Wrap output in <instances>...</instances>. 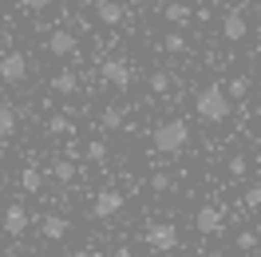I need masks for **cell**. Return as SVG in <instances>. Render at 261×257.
Returning <instances> with one entry per match:
<instances>
[{"label": "cell", "mask_w": 261, "mask_h": 257, "mask_svg": "<svg viewBox=\"0 0 261 257\" xmlns=\"http://www.w3.org/2000/svg\"><path fill=\"white\" fill-rule=\"evenodd\" d=\"M186 143H190V127L182 119H166L154 127V150L159 155H182Z\"/></svg>", "instance_id": "obj_1"}, {"label": "cell", "mask_w": 261, "mask_h": 257, "mask_svg": "<svg viewBox=\"0 0 261 257\" xmlns=\"http://www.w3.org/2000/svg\"><path fill=\"white\" fill-rule=\"evenodd\" d=\"M194 111H198V119H206V123H226L229 119V99L222 95L218 83H210V87L194 99Z\"/></svg>", "instance_id": "obj_2"}, {"label": "cell", "mask_w": 261, "mask_h": 257, "mask_svg": "<svg viewBox=\"0 0 261 257\" xmlns=\"http://www.w3.org/2000/svg\"><path fill=\"white\" fill-rule=\"evenodd\" d=\"M143 241H147L154 253H170V249H178V229L170 222H154L143 229Z\"/></svg>", "instance_id": "obj_3"}, {"label": "cell", "mask_w": 261, "mask_h": 257, "mask_svg": "<svg viewBox=\"0 0 261 257\" xmlns=\"http://www.w3.org/2000/svg\"><path fill=\"white\" fill-rule=\"evenodd\" d=\"M99 75H103V83H111L115 91H127L130 87V64L127 60H103V67H99Z\"/></svg>", "instance_id": "obj_4"}, {"label": "cell", "mask_w": 261, "mask_h": 257, "mask_svg": "<svg viewBox=\"0 0 261 257\" xmlns=\"http://www.w3.org/2000/svg\"><path fill=\"white\" fill-rule=\"evenodd\" d=\"M0 80H4V83H24V80H28V60H24V52L0 56Z\"/></svg>", "instance_id": "obj_5"}, {"label": "cell", "mask_w": 261, "mask_h": 257, "mask_svg": "<svg viewBox=\"0 0 261 257\" xmlns=\"http://www.w3.org/2000/svg\"><path fill=\"white\" fill-rule=\"evenodd\" d=\"M245 4H238V8H229L226 20H222V36H226L229 44H238V40H245Z\"/></svg>", "instance_id": "obj_6"}, {"label": "cell", "mask_w": 261, "mask_h": 257, "mask_svg": "<svg viewBox=\"0 0 261 257\" xmlns=\"http://www.w3.org/2000/svg\"><path fill=\"white\" fill-rule=\"evenodd\" d=\"M119 210H123V194L119 190H99L95 202H91V214H95V218H115Z\"/></svg>", "instance_id": "obj_7"}, {"label": "cell", "mask_w": 261, "mask_h": 257, "mask_svg": "<svg viewBox=\"0 0 261 257\" xmlns=\"http://www.w3.org/2000/svg\"><path fill=\"white\" fill-rule=\"evenodd\" d=\"M194 225H198V234H222V225H226V214L218 206H202L194 214Z\"/></svg>", "instance_id": "obj_8"}, {"label": "cell", "mask_w": 261, "mask_h": 257, "mask_svg": "<svg viewBox=\"0 0 261 257\" xmlns=\"http://www.w3.org/2000/svg\"><path fill=\"white\" fill-rule=\"evenodd\" d=\"M24 229H28V210L20 206V202H12V206L4 210V234H8V238H20Z\"/></svg>", "instance_id": "obj_9"}, {"label": "cell", "mask_w": 261, "mask_h": 257, "mask_svg": "<svg viewBox=\"0 0 261 257\" xmlns=\"http://www.w3.org/2000/svg\"><path fill=\"white\" fill-rule=\"evenodd\" d=\"M48 52L51 56H75V32H64V28L48 32Z\"/></svg>", "instance_id": "obj_10"}, {"label": "cell", "mask_w": 261, "mask_h": 257, "mask_svg": "<svg viewBox=\"0 0 261 257\" xmlns=\"http://www.w3.org/2000/svg\"><path fill=\"white\" fill-rule=\"evenodd\" d=\"M40 234H44L48 241L67 238V218H60V214H44V218H40Z\"/></svg>", "instance_id": "obj_11"}, {"label": "cell", "mask_w": 261, "mask_h": 257, "mask_svg": "<svg viewBox=\"0 0 261 257\" xmlns=\"http://www.w3.org/2000/svg\"><path fill=\"white\" fill-rule=\"evenodd\" d=\"M95 16L103 20V24H123L127 8H123L119 0H95Z\"/></svg>", "instance_id": "obj_12"}, {"label": "cell", "mask_w": 261, "mask_h": 257, "mask_svg": "<svg viewBox=\"0 0 261 257\" xmlns=\"http://www.w3.org/2000/svg\"><path fill=\"white\" fill-rule=\"evenodd\" d=\"M123 123H127V107H123V103H111V107L99 111V127L103 131H119Z\"/></svg>", "instance_id": "obj_13"}, {"label": "cell", "mask_w": 261, "mask_h": 257, "mask_svg": "<svg viewBox=\"0 0 261 257\" xmlns=\"http://www.w3.org/2000/svg\"><path fill=\"white\" fill-rule=\"evenodd\" d=\"M249 91H253V75H233V80L222 87V95L233 103V99H249Z\"/></svg>", "instance_id": "obj_14"}, {"label": "cell", "mask_w": 261, "mask_h": 257, "mask_svg": "<svg viewBox=\"0 0 261 257\" xmlns=\"http://www.w3.org/2000/svg\"><path fill=\"white\" fill-rule=\"evenodd\" d=\"M51 91H60V95H75L80 91V75L75 71H56V80H51Z\"/></svg>", "instance_id": "obj_15"}, {"label": "cell", "mask_w": 261, "mask_h": 257, "mask_svg": "<svg viewBox=\"0 0 261 257\" xmlns=\"http://www.w3.org/2000/svg\"><path fill=\"white\" fill-rule=\"evenodd\" d=\"M16 135V111L12 107H0V143H8Z\"/></svg>", "instance_id": "obj_16"}, {"label": "cell", "mask_w": 261, "mask_h": 257, "mask_svg": "<svg viewBox=\"0 0 261 257\" xmlns=\"http://www.w3.org/2000/svg\"><path fill=\"white\" fill-rule=\"evenodd\" d=\"M163 16L170 20V24H186V20H190V4L174 0V4H166V8H163Z\"/></svg>", "instance_id": "obj_17"}, {"label": "cell", "mask_w": 261, "mask_h": 257, "mask_svg": "<svg viewBox=\"0 0 261 257\" xmlns=\"http://www.w3.org/2000/svg\"><path fill=\"white\" fill-rule=\"evenodd\" d=\"M20 186H24L28 194H36L40 186H44V174H40L36 166H24V174H20Z\"/></svg>", "instance_id": "obj_18"}, {"label": "cell", "mask_w": 261, "mask_h": 257, "mask_svg": "<svg viewBox=\"0 0 261 257\" xmlns=\"http://www.w3.org/2000/svg\"><path fill=\"white\" fill-rule=\"evenodd\" d=\"M83 155H87V159H91V162H107V155H111V150H107V143H103V139H91Z\"/></svg>", "instance_id": "obj_19"}, {"label": "cell", "mask_w": 261, "mask_h": 257, "mask_svg": "<svg viewBox=\"0 0 261 257\" xmlns=\"http://www.w3.org/2000/svg\"><path fill=\"white\" fill-rule=\"evenodd\" d=\"M71 119H67V115H51L48 119V135H71Z\"/></svg>", "instance_id": "obj_20"}, {"label": "cell", "mask_w": 261, "mask_h": 257, "mask_svg": "<svg viewBox=\"0 0 261 257\" xmlns=\"http://www.w3.org/2000/svg\"><path fill=\"white\" fill-rule=\"evenodd\" d=\"M150 91H154V95H166V91H170V75H166V71H154V75H150Z\"/></svg>", "instance_id": "obj_21"}, {"label": "cell", "mask_w": 261, "mask_h": 257, "mask_svg": "<svg viewBox=\"0 0 261 257\" xmlns=\"http://www.w3.org/2000/svg\"><path fill=\"white\" fill-rule=\"evenodd\" d=\"M51 174L60 178V182H71V178H75V166H71V162H64V159H60V162H51Z\"/></svg>", "instance_id": "obj_22"}, {"label": "cell", "mask_w": 261, "mask_h": 257, "mask_svg": "<svg viewBox=\"0 0 261 257\" xmlns=\"http://www.w3.org/2000/svg\"><path fill=\"white\" fill-rule=\"evenodd\" d=\"M238 249L253 253V249H257V234H253V229H242V234H238Z\"/></svg>", "instance_id": "obj_23"}, {"label": "cell", "mask_w": 261, "mask_h": 257, "mask_svg": "<svg viewBox=\"0 0 261 257\" xmlns=\"http://www.w3.org/2000/svg\"><path fill=\"white\" fill-rule=\"evenodd\" d=\"M163 48H166V52H186V40H182L178 32H166V36H163Z\"/></svg>", "instance_id": "obj_24"}, {"label": "cell", "mask_w": 261, "mask_h": 257, "mask_svg": "<svg viewBox=\"0 0 261 257\" xmlns=\"http://www.w3.org/2000/svg\"><path fill=\"white\" fill-rule=\"evenodd\" d=\"M229 174H233V178H245V159H242V155H233V159H229Z\"/></svg>", "instance_id": "obj_25"}, {"label": "cell", "mask_w": 261, "mask_h": 257, "mask_svg": "<svg viewBox=\"0 0 261 257\" xmlns=\"http://www.w3.org/2000/svg\"><path fill=\"white\" fill-rule=\"evenodd\" d=\"M261 206V186H253V190H245V210H257Z\"/></svg>", "instance_id": "obj_26"}, {"label": "cell", "mask_w": 261, "mask_h": 257, "mask_svg": "<svg viewBox=\"0 0 261 257\" xmlns=\"http://www.w3.org/2000/svg\"><path fill=\"white\" fill-rule=\"evenodd\" d=\"M150 186H154V190L163 194V190H170V186H174V182H170V178H166V174H154V178H150Z\"/></svg>", "instance_id": "obj_27"}, {"label": "cell", "mask_w": 261, "mask_h": 257, "mask_svg": "<svg viewBox=\"0 0 261 257\" xmlns=\"http://www.w3.org/2000/svg\"><path fill=\"white\" fill-rule=\"evenodd\" d=\"M24 8H32V12H40V8H48V0H24Z\"/></svg>", "instance_id": "obj_28"}, {"label": "cell", "mask_w": 261, "mask_h": 257, "mask_svg": "<svg viewBox=\"0 0 261 257\" xmlns=\"http://www.w3.org/2000/svg\"><path fill=\"white\" fill-rule=\"evenodd\" d=\"M71 257H95V253H91V249H75Z\"/></svg>", "instance_id": "obj_29"}, {"label": "cell", "mask_w": 261, "mask_h": 257, "mask_svg": "<svg viewBox=\"0 0 261 257\" xmlns=\"http://www.w3.org/2000/svg\"><path fill=\"white\" fill-rule=\"evenodd\" d=\"M130 4H147V0H130Z\"/></svg>", "instance_id": "obj_30"}]
</instances>
